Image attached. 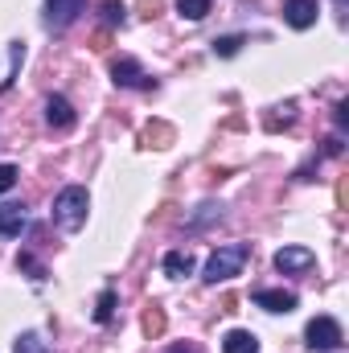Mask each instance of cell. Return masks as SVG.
Wrapping results in <instances>:
<instances>
[{
  "label": "cell",
  "instance_id": "1",
  "mask_svg": "<svg viewBox=\"0 0 349 353\" xmlns=\"http://www.w3.org/2000/svg\"><path fill=\"white\" fill-rule=\"evenodd\" d=\"M247 259H251V243H230V247H218V251L206 259L201 279H206V283H226V279L243 275Z\"/></svg>",
  "mask_w": 349,
  "mask_h": 353
},
{
  "label": "cell",
  "instance_id": "20",
  "mask_svg": "<svg viewBox=\"0 0 349 353\" xmlns=\"http://www.w3.org/2000/svg\"><path fill=\"white\" fill-rule=\"evenodd\" d=\"M239 50H243V37H218V41H214V54H218V58H235Z\"/></svg>",
  "mask_w": 349,
  "mask_h": 353
},
{
  "label": "cell",
  "instance_id": "2",
  "mask_svg": "<svg viewBox=\"0 0 349 353\" xmlns=\"http://www.w3.org/2000/svg\"><path fill=\"white\" fill-rule=\"evenodd\" d=\"M87 210H90V197L83 185H66L58 197H54V222L62 226V230H83V222H87Z\"/></svg>",
  "mask_w": 349,
  "mask_h": 353
},
{
  "label": "cell",
  "instance_id": "22",
  "mask_svg": "<svg viewBox=\"0 0 349 353\" xmlns=\"http://www.w3.org/2000/svg\"><path fill=\"white\" fill-rule=\"evenodd\" d=\"M103 17H107V25H119V21H123V4H115V0L103 4Z\"/></svg>",
  "mask_w": 349,
  "mask_h": 353
},
{
  "label": "cell",
  "instance_id": "24",
  "mask_svg": "<svg viewBox=\"0 0 349 353\" xmlns=\"http://www.w3.org/2000/svg\"><path fill=\"white\" fill-rule=\"evenodd\" d=\"M349 123V103H337V128H346Z\"/></svg>",
  "mask_w": 349,
  "mask_h": 353
},
{
  "label": "cell",
  "instance_id": "25",
  "mask_svg": "<svg viewBox=\"0 0 349 353\" xmlns=\"http://www.w3.org/2000/svg\"><path fill=\"white\" fill-rule=\"evenodd\" d=\"M107 41H111V33H107V29H99V33H94V50H107Z\"/></svg>",
  "mask_w": 349,
  "mask_h": 353
},
{
  "label": "cell",
  "instance_id": "5",
  "mask_svg": "<svg viewBox=\"0 0 349 353\" xmlns=\"http://www.w3.org/2000/svg\"><path fill=\"white\" fill-rule=\"evenodd\" d=\"M87 0H46V25L50 29H70L79 21Z\"/></svg>",
  "mask_w": 349,
  "mask_h": 353
},
{
  "label": "cell",
  "instance_id": "19",
  "mask_svg": "<svg viewBox=\"0 0 349 353\" xmlns=\"http://www.w3.org/2000/svg\"><path fill=\"white\" fill-rule=\"evenodd\" d=\"M8 58H12V70H8V79L0 83V90H8V87H12V79H17L21 62H25V46H21V41H12V46H8Z\"/></svg>",
  "mask_w": 349,
  "mask_h": 353
},
{
  "label": "cell",
  "instance_id": "13",
  "mask_svg": "<svg viewBox=\"0 0 349 353\" xmlns=\"http://www.w3.org/2000/svg\"><path fill=\"white\" fill-rule=\"evenodd\" d=\"M193 255H189V251H169V255H165V275H169V279H185V275H193Z\"/></svg>",
  "mask_w": 349,
  "mask_h": 353
},
{
  "label": "cell",
  "instance_id": "3",
  "mask_svg": "<svg viewBox=\"0 0 349 353\" xmlns=\"http://www.w3.org/2000/svg\"><path fill=\"white\" fill-rule=\"evenodd\" d=\"M304 337H308V350L312 353H333V350H341V341H346V333H341V325H337L333 316H317V321H308Z\"/></svg>",
  "mask_w": 349,
  "mask_h": 353
},
{
  "label": "cell",
  "instance_id": "16",
  "mask_svg": "<svg viewBox=\"0 0 349 353\" xmlns=\"http://www.w3.org/2000/svg\"><path fill=\"white\" fill-rule=\"evenodd\" d=\"M12 350H17V353H50V345H46L37 333H21V337L12 341Z\"/></svg>",
  "mask_w": 349,
  "mask_h": 353
},
{
  "label": "cell",
  "instance_id": "27",
  "mask_svg": "<svg viewBox=\"0 0 349 353\" xmlns=\"http://www.w3.org/2000/svg\"><path fill=\"white\" fill-rule=\"evenodd\" d=\"M333 4H337V8H346V0H333Z\"/></svg>",
  "mask_w": 349,
  "mask_h": 353
},
{
  "label": "cell",
  "instance_id": "26",
  "mask_svg": "<svg viewBox=\"0 0 349 353\" xmlns=\"http://www.w3.org/2000/svg\"><path fill=\"white\" fill-rule=\"evenodd\" d=\"M169 353H197V350H193V345H173Z\"/></svg>",
  "mask_w": 349,
  "mask_h": 353
},
{
  "label": "cell",
  "instance_id": "23",
  "mask_svg": "<svg viewBox=\"0 0 349 353\" xmlns=\"http://www.w3.org/2000/svg\"><path fill=\"white\" fill-rule=\"evenodd\" d=\"M17 267H25V271H33V279H46V271H41V267L33 263V255H21V259H17Z\"/></svg>",
  "mask_w": 349,
  "mask_h": 353
},
{
  "label": "cell",
  "instance_id": "6",
  "mask_svg": "<svg viewBox=\"0 0 349 353\" xmlns=\"http://www.w3.org/2000/svg\"><path fill=\"white\" fill-rule=\"evenodd\" d=\"M312 263H317V255L308 247H283V251H275V267L283 275H300V271H308Z\"/></svg>",
  "mask_w": 349,
  "mask_h": 353
},
{
  "label": "cell",
  "instance_id": "7",
  "mask_svg": "<svg viewBox=\"0 0 349 353\" xmlns=\"http://www.w3.org/2000/svg\"><path fill=\"white\" fill-rule=\"evenodd\" d=\"M46 123H50V128H58V132L74 128V107H70V99H66V94H50V99H46Z\"/></svg>",
  "mask_w": 349,
  "mask_h": 353
},
{
  "label": "cell",
  "instance_id": "11",
  "mask_svg": "<svg viewBox=\"0 0 349 353\" xmlns=\"http://www.w3.org/2000/svg\"><path fill=\"white\" fill-rule=\"evenodd\" d=\"M222 353H259V337L247 329H230L222 337Z\"/></svg>",
  "mask_w": 349,
  "mask_h": 353
},
{
  "label": "cell",
  "instance_id": "10",
  "mask_svg": "<svg viewBox=\"0 0 349 353\" xmlns=\"http://www.w3.org/2000/svg\"><path fill=\"white\" fill-rule=\"evenodd\" d=\"M25 222H29L25 205H0V239L21 234V230H25Z\"/></svg>",
  "mask_w": 349,
  "mask_h": 353
},
{
  "label": "cell",
  "instance_id": "14",
  "mask_svg": "<svg viewBox=\"0 0 349 353\" xmlns=\"http://www.w3.org/2000/svg\"><path fill=\"white\" fill-rule=\"evenodd\" d=\"M140 140H144L148 148H169V144H173V128H169V123H161V119H152V123L140 132Z\"/></svg>",
  "mask_w": 349,
  "mask_h": 353
},
{
  "label": "cell",
  "instance_id": "17",
  "mask_svg": "<svg viewBox=\"0 0 349 353\" xmlns=\"http://www.w3.org/2000/svg\"><path fill=\"white\" fill-rule=\"evenodd\" d=\"M111 312H115V292L107 288V292L94 300V321H99V325H107V321H111Z\"/></svg>",
  "mask_w": 349,
  "mask_h": 353
},
{
  "label": "cell",
  "instance_id": "8",
  "mask_svg": "<svg viewBox=\"0 0 349 353\" xmlns=\"http://www.w3.org/2000/svg\"><path fill=\"white\" fill-rule=\"evenodd\" d=\"M283 21L292 29H312L317 25V0H283Z\"/></svg>",
  "mask_w": 349,
  "mask_h": 353
},
{
  "label": "cell",
  "instance_id": "18",
  "mask_svg": "<svg viewBox=\"0 0 349 353\" xmlns=\"http://www.w3.org/2000/svg\"><path fill=\"white\" fill-rule=\"evenodd\" d=\"M177 12L189 17V21H201L210 12V0H177Z\"/></svg>",
  "mask_w": 349,
  "mask_h": 353
},
{
  "label": "cell",
  "instance_id": "12",
  "mask_svg": "<svg viewBox=\"0 0 349 353\" xmlns=\"http://www.w3.org/2000/svg\"><path fill=\"white\" fill-rule=\"evenodd\" d=\"M140 329H144V333L157 341V337L169 329V316H165V308H161V304H148V308H144V316H140Z\"/></svg>",
  "mask_w": 349,
  "mask_h": 353
},
{
  "label": "cell",
  "instance_id": "21",
  "mask_svg": "<svg viewBox=\"0 0 349 353\" xmlns=\"http://www.w3.org/2000/svg\"><path fill=\"white\" fill-rule=\"evenodd\" d=\"M17 169H12V165H0V193H8V189H12V185H17Z\"/></svg>",
  "mask_w": 349,
  "mask_h": 353
},
{
  "label": "cell",
  "instance_id": "9",
  "mask_svg": "<svg viewBox=\"0 0 349 353\" xmlns=\"http://www.w3.org/2000/svg\"><path fill=\"white\" fill-rule=\"evenodd\" d=\"M255 304L267 308V312H292V308H296V296L283 292V288H259V292H255Z\"/></svg>",
  "mask_w": 349,
  "mask_h": 353
},
{
  "label": "cell",
  "instance_id": "4",
  "mask_svg": "<svg viewBox=\"0 0 349 353\" xmlns=\"http://www.w3.org/2000/svg\"><path fill=\"white\" fill-rule=\"evenodd\" d=\"M111 79H115V87H132V90H152L157 87V79H148L136 58H115V62H111Z\"/></svg>",
  "mask_w": 349,
  "mask_h": 353
},
{
  "label": "cell",
  "instance_id": "15",
  "mask_svg": "<svg viewBox=\"0 0 349 353\" xmlns=\"http://www.w3.org/2000/svg\"><path fill=\"white\" fill-rule=\"evenodd\" d=\"M218 218H222V201H201L197 214L189 218V230H201L206 222H218Z\"/></svg>",
  "mask_w": 349,
  "mask_h": 353
}]
</instances>
